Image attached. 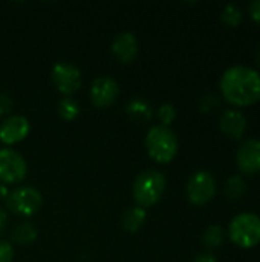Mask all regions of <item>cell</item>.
Segmentation results:
<instances>
[{
    "instance_id": "1",
    "label": "cell",
    "mask_w": 260,
    "mask_h": 262,
    "mask_svg": "<svg viewBox=\"0 0 260 262\" xmlns=\"http://www.w3.org/2000/svg\"><path fill=\"white\" fill-rule=\"evenodd\" d=\"M221 91L233 104H253L260 100V74L247 66H233L224 72Z\"/></svg>"
},
{
    "instance_id": "2",
    "label": "cell",
    "mask_w": 260,
    "mask_h": 262,
    "mask_svg": "<svg viewBox=\"0 0 260 262\" xmlns=\"http://www.w3.org/2000/svg\"><path fill=\"white\" fill-rule=\"evenodd\" d=\"M167 180L158 169H146L139 172L132 184V195L136 206L149 209L155 206L164 195Z\"/></svg>"
},
{
    "instance_id": "3",
    "label": "cell",
    "mask_w": 260,
    "mask_h": 262,
    "mask_svg": "<svg viewBox=\"0 0 260 262\" xmlns=\"http://www.w3.org/2000/svg\"><path fill=\"white\" fill-rule=\"evenodd\" d=\"M144 146L152 160L166 164L176 157L179 143L176 134L169 126L155 124L147 130Z\"/></svg>"
},
{
    "instance_id": "4",
    "label": "cell",
    "mask_w": 260,
    "mask_h": 262,
    "mask_svg": "<svg viewBox=\"0 0 260 262\" xmlns=\"http://www.w3.org/2000/svg\"><path fill=\"white\" fill-rule=\"evenodd\" d=\"M6 209L18 216H34L40 212L43 206V196L38 189L32 186H20L9 192L8 198L5 200Z\"/></svg>"
},
{
    "instance_id": "5",
    "label": "cell",
    "mask_w": 260,
    "mask_h": 262,
    "mask_svg": "<svg viewBox=\"0 0 260 262\" xmlns=\"http://www.w3.org/2000/svg\"><path fill=\"white\" fill-rule=\"evenodd\" d=\"M230 238L239 247H254L260 243V218L253 213H241L230 224Z\"/></svg>"
},
{
    "instance_id": "6",
    "label": "cell",
    "mask_w": 260,
    "mask_h": 262,
    "mask_svg": "<svg viewBox=\"0 0 260 262\" xmlns=\"http://www.w3.org/2000/svg\"><path fill=\"white\" fill-rule=\"evenodd\" d=\"M28 175V164L21 154L11 147H0V183H21Z\"/></svg>"
},
{
    "instance_id": "7",
    "label": "cell",
    "mask_w": 260,
    "mask_h": 262,
    "mask_svg": "<svg viewBox=\"0 0 260 262\" xmlns=\"http://www.w3.org/2000/svg\"><path fill=\"white\" fill-rule=\"evenodd\" d=\"M51 81L58 92L70 95L81 88L83 75L77 64L70 61H57L51 69Z\"/></svg>"
},
{
    "instance_id": "8",
    "label": "cell",
    "mask_w": 260,
    "mask_h": 262,
    "mask_svg": "<svg viewBox=\"0 0 260 262\" xmlns=\"http://www.w3.org/2000/svg\"><path fill=\"white\" fill-rule=\"evenodd\" d=\"M215 192H216L215 178L207 170H199L193 173L187 183V196L196 206L207 204L215 196Z\"/></svg>"
},
{
    "instance_id": "9",
    "label": "cell",
    "mask_w": 260,
    "mask_h": 262,
    "mask_svg": "<svg viewBox=\"0 0 260 262\" xmlns=\"http://www.w3.org/2000/svg\"><path fill=\"white\" fill-rule=\"evenodd\" d=\"M120 95V84L113 77L100 75L95 77L89 88V97L93 106L107 107L116 101Z\"/></svg>"
},
{
    "instance_id": "10",
    "label": "cell",
    "mask_w": 260,
    "mask_h": 262,
    "mask_svg": "<svg viewBox=\"0 0 260 262\" xmlns=\"http://www.w3.org/2000/svg\"><path fill=\"white\" fill-rule=\"evenodd\" d=\"M31 132V123L25 115L14 114L0 123V141L6 146L20 143Z\"/></svg>"
},
{
    "instance_id": "11",
    "label": "cell",
    "mask_w": 260,
    "mask_h": 262,
    "mask_svg": "<svg viewBox=\"0 0 260 262\" xmlns=\"http://www.w3.org/2000/svg\"><path fill=\"white\" fill-rule=\"evenodd\" d=\"M110 49L118 61L130 63L138 55V38L132 31H121L113 37Z\"/></svg>"
},
{
    "instance_id": "12",
    "label": "cell",
    "mask_w": 260,
    "mask_h": 262,
    "mask_svg": "<svg viewBox=\"0 0 260 262\" xmlns=\"http://www.w3.org/2000/svg\"><path fill=\"white\" fill-rule=\"evenodd\" d=\"M238 166L245 173L260 172V141L250 138L238 150Z\"/></svg>"
},
{
    "instance_id": "13",
    "label": "cell",
    "mask_w": 260,
    "mask_h": 262,
    "mask_svg": "<svg viewBox=\"0 0 260 262\" xmlns=\"http://www.w3.org/2000/svg\"><path fill=\"white\" fill-rule=\"evenodd\" d=\"M221 129L231 138H241L247 129V120L236 109H228L221 117Z\"/></svg>"
},
{
    "instance_id": "14",
    "label": "cell",
    "mask_w": 260,
    "mask_h": 262,
    "mask_svg": "<svg viewBox=\"0 0 260 262\" xmlns=\"http://www.w3.org/2000/svg\"><path fill=\"white\" fill-rule=\"evenodd\" d=\"M126 114L138 123L150 121L155 115V109L144 97H132L126 104Z\"/></svg>"
},
{
    "instance_id": "15",
    "label": "cell",
    "mask_w": 260,
    "mask_h": 262,
    "mask_svg": "<svg viewBox=\"0 0 260 262\" xmlns=\"http://www.w3.org/2000/svg\"><path fill=\"white\" fill-rule=\"evenodd\" d=\"M146 220H147V210L135 204L123 212L121 227L129 233H135L146 224Z\"/></svg>"
},
{
    "instance_id": "16",
    "label": "cell",
    "mask_w": 260,
    "mask_h": 262,
    "mask_svg": "<svg viewBox=\"0 0 260 262\" xmlns=\"http://www.w3.org/2000/svg\"><path fill=\"white\" fill-rule=\"evenodd\" d=\"M38 238V230L31 221H20L11 230V244L29 246Z\"/></svg>"
},
{
    "instance_id": "17",
    "label": "cell",
    "mask_w": 260,
    "mask_h": 262,
    "mask_svg": "<svg viewBox=\"0 0 260 262\" xmlns=\"http://www.w3.org/2000/svg\"><path fill=\"white\" fill-rule=\"evenodd\" d=\"M57 114L61 120L64 121H70L75 120L80 115V104L78 101L70 97V95H64L63 98L58 100L57 103Z\"/></svg>"
},
{
    "instance_id": "18",
    "label": "cell",
    "mask_w": 260,
    "mask_h": 262,
    "mask_svg": "<svg viewBox=\"0 0 260 262\" xmlns=\"http://www.w3.org/2000/svg\"><path fill=\"white\" fill-rule=\"evenodd\" d=\"M202 241L208 249H218L224 243V230L219 226H210L204 232Z\"/></svg>"
},
{
    "instance_id": "19",
    "label": "cell",
    "mask_w": 260,
    "mask_h": 262,
    "mask_svg": "<svg viewBox=\"0 0 260 262\" xmlns=\"http://www.w3.org/2000/svg\"><path fill=\"white\" fill-rule=\"evenodd\" d=\"M225 193L227 196L233 198V200H238V198H242L244 193H245V183L241 177H231L227 184H225Z\"/></svg>"
},
{
    "instance_id": "20",
    "label": "cell",
    "mask_w": 260,
    "mask_h": 262,
    "mask_svg": "<svg viewBox=\"0 0 260 262\" xmlns=\"http://www.w3.org/2000/svg\"><path fill=\"white\" fill-rule=\"evenodd\" d=\"M221 18L228 26H238L242 18V12L236 5H227L221 14Z\"/></svg>"
},
{
    "instance_id": "21",
    "label": "cell",
    "mask_w": 260,
    "mask_h": 262,
    "mask_svg": "<svg viewBox=\"0 0 260 262\" xmlns=\"http://www.w3.org/2000/svg\"><path fill=\"white\" fill-rule=\"evenodd\" d=\"M155 114H156V117H158V120L161 121L162 126H169V124L173 123V120L176 118V109H175V106L170 104V103L161 104V106L155 111Z\"/></svg>"
},
{
    "instance_id": "22",
    "label": "cell",
    "mask_w": 260,
    "mask_h": 262,
    "mask_svg": "<svg viewBox=\"0 0 260 262\" xmlns=\"http://www.w3.org/2000/svg\"><path fill=\"white\" fill-rule=\"evenodd\" d=\"M14 107V100L8 92H0V118L9 117L11 111Z\"/></svg>"
},
{
    "instance_id": "23",
    "label": "cell",
    "mask_w": 260,
    "mask_h": 262,
    "mask_svg": "<svg viewBox=\"0 0 260 262\" xmlns=\"http://www.w3.org/2000/svg\"><path fill=\"white\" fill-rule=\"evenodd\" d=\"M14 261V246L9 241L0 239V262Z\"/></svg>"
},
{
    "instance_id": "24",
    "label": "cell",
    "mask_w": 260,
    "mask_h": 262,
    "mask_svg": "<svg viewBox=\"0 0 260 262\" xmlns=\"http://www.w3.org/2000/svg\"><path fill=\"white\" fill-rule=\"evenodd\" d=\"M250 11H251V17H253L256 21H260V0L259 2H254V3L250 6Z\"/></svg>"
},
{
    "instance_id": "25",
    "label": "cell",
    "mask_w": 260,
    "mask_h": 262,
    "mask_svg": "<svg viewBox=\"0 0 260 262\" xmlns=\"http://www.w3.org/2000/svg\"><path fill=\"white\" fill-rule=\"evenodd\" d=\"M193 262H216V259L211 253H201L195 258Z\"/></svg>"
},
{
    "instance_id": "26",
    "label": "cell",
    "mask_w": 260,
    "mask_h": 262,
    "mask_svg": "<svg viewBox=\"0 0 260 262\" xmlns=\"http://www.w3.org/2000/svg\"><path fill=\"white\" fill-rule=\"evenodd\" d=\"M6 224H8V212L3 207H0V233L5 230Z\"/></svg>"
},
{
    "instance_id": "27",
    "label": "cell",
    "mask_w": 260,
    "mask_h": 262,
    "mask_svg": "<svg viewBox=\"0 0 260 262\" xmlns=\"http://www.w3.org/2000/svg\"><path fill=\"white\" fill-rule=\"evenodd\" d=\"M9 192H11V190L8 189V186L0 183V200H6L8 195H9Z\"/></svg>"
},
{
    "instance_id": "28",
    "label": "cell",
    "mask_w": 260,
    "mask_h": 262,
    "mask_svg": "<svg viewBox=\"0 0 260 262\" xmlns=\"http://www.w3.org/2000/svg\"><path fill=\"white\" fill-rule=\"evenodd\" d=\"M259 61H260V51H259Z\"/></svg>"
}]
</instances>
